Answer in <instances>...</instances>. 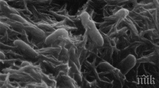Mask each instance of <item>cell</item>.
<instances>
[{
	"label": "cell",
	"mask_w": 159,
	"mask_h": 88,
	"mask_svg": "<svg viewBox=\"0 0 159 88\" xmlns=\"http://www.w3.org/2000/svg\"><path fill=\"white\" fill-rule=\"evenodd\" d=\"M80 16L88 36L90 39L98 47L102 46L103 44V37L88 13L84 12Z\"/></svg>",
	"instance_id": "cell-1"
},
{
	"label": "cell",
	"mask_w": 159,
	"mask_h": 88,
	"mask_svg": "<svg viewBox=\"0 0 159 88\" xmlns=\"http://www.w3.org/2000/svg\"><path fill=\"white\" fill-rule=\"evenodd\" d=\"M14 44L17 49L24 56L32 59H38L39 54L36 50L21 39L15 41Z\"/></svg>",
	"instance_id": "cell-2"
},
{
	"label": "cell",
	"mask_w": 159,
	"mask_h": 88,
	"mask_svg": "<svg viewBox=\"0 0 159 88\" xmlns=\"http://www.w3.org/2000/svg\"><path fill=\"white\" fill-rule=\"evenodd\" d=\"M69 36L68 32L64 29L57 30L55 32L48 36L45 39V44L46 46L50 47L61 36L67 37Z\"/></svg>",
	"instance_id": "cell-3"
},
{
	"label": "cell",
	"mask_w": 159,
	"mask_h": 88,
	"mask_svg": "<svg viewBox=\"0 0 159 88\" xmlns=\"http://www.w3.org/2000/svg\"><path fill=\"white\" fill-rule=\"evenodd\" d=\"M61 47H48L41 49L36 50V51L39 55L42 54L44 55L53 56L58 59L60 53Z\"/></svg>",
	"instance_id": "cell-4"
},
{
	"label": "cell",
	"mask_w": 159,
	"mask_h": 88,
	"mask_svg": "<svg viewBox=\"0 0 159 88\" xmlns=\"http://www.w3.org/2000/svg\"><path fill=\"white\" fill-rule=\"evenodd\" d=\"M42 80L47 84L49 88L57 87V81L52 74L48 75L43 72L42 74Z\"/></svg>",
	"instance_id": "cell-5"
},
{
	"label": "cell",
	"mask_w": 159,
	"mask_h": 88,
	"mask_svg": "<svg viewBox=\"0 0 159 88\" xmlns=\"http://www.w3.org/2000/svg\"><path fill=\"white\" fill-rule=\"evenodd\" d=\"M61 49L59 55L58 59L63 63H68L69 60V51L65 47H61Z\"/></svg>",
	"instance_id": "cell-6"
},
{
	"label": "cell",
	"mask_w": 159,
	"mask_h": 88,
	"mask_svg": "<svg viewBox=\"0 0 159 88\" xmlns=\"http://www.w3.org/2000/svg\"><path fill=\"white\" fill-rule=\"evenodd\" d=\"M6 58L5 54L2 51L1 52V58L2 60H4Z\"/></svg>",
	"instance_id": "cell-7"
}]
</instances>
